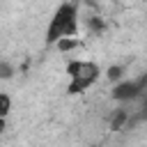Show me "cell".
<instances>
[{"label": "cell", "instance_id": "cell-1", "mask_svg": "<svg viewBox=\"0 0 147 147\" xmlns=\"http://www.w3.org/2000/svg\"><path fill=\"white\" fill-rule=\"evenodd\" d=\"M76 30H78V21H76V7L74 5H60L57 9H55V14H53V18H51V23H48V30H46V39L53 44H57L62 37H71L74 39V34H76Z\"/></svg>", "mask_w": 147, "mask_h": 147}, {"label": "cell", "instance_id": "cell-2", "mask_svg": "<svg viewBox=\"0 0 147 147\" xmlns=\"http://www.w3.org/2000/svg\"><path fill=\"white\" fill-rule=\"evenodd\" d=\"M67 74L71 76L69 92L71 94H78V92L87 90L99 78V67L94 62H69L67 64Z\"/></svg>", "mask_w": 147, "mask_h": 147}, {"label": "cell", "instance_id": "cell-3", "mask_svg": "<svg viewBox=\"0 0 147 147\" xmlns=\"http://www.w3.org/2000/svg\"><path fill=\"white\" fill-rule=\"evenodd\" d=\"M55 46H57V51H60V53H69V51H74V48L78 46V41H76V39H71V37H62Z\"/></svg>", "mask_w": 147, "mask_h": 147}, {"label": "cell", "instance_id": "cell-4", "mask_svg": "<svg viewBox=\"0 0 147 147\" xmlns=\"http://www.w3.org/2000/svg\"><path fill=\"white\" fill-rule=\"evenodd\" d=\"M122 74H124V69H122L119 64H113V67H108V71H106L108 80H119V78H122Z\"/></svg>", "mask_w": 147, "mask_h": 147}, {"label": "cell", "instance_id": "cell-5", "mask_svg": "<svg viewBox=\"0 0 147 147\" xmlns=\"http://www.w3.org/2000/svg\"><path fill=\"white\" fill-rule=\"evenodd\" d=\"M11 74H14V67L7 62V60H0V78L5 80V78H11Z\"/></svg>", "mask_w": 147, "mask_h": 147}, {"label": "cell", "instance_id": "cell-6", "mask_svg": "<svg viewBox=\"0 0 147 147\" xmlns=\"http://www.w3.org/2000/svg\"><path fill=\"white\" fill-rule=\"evenodd\" d=\"M9 108H11L9 96H7V94H0V117H5V115L9 113Z\"/></svg>", "mask_w": 147, "mask_h": 147}, {"label": "cell", "instance_id": "cell-7", "mask_svg": "<svg viewBox=\"0 0 147 147\" xmlns=\"http://www.w3.org/2000/svg\"><path fill=\"white\" fill-rule=\"evenodd\" d=\"M5 126H7V124H5V117H0V133L5 131Z\"/></svg>", "mask_w": 147, "mask_h": 147}]
</instances>
